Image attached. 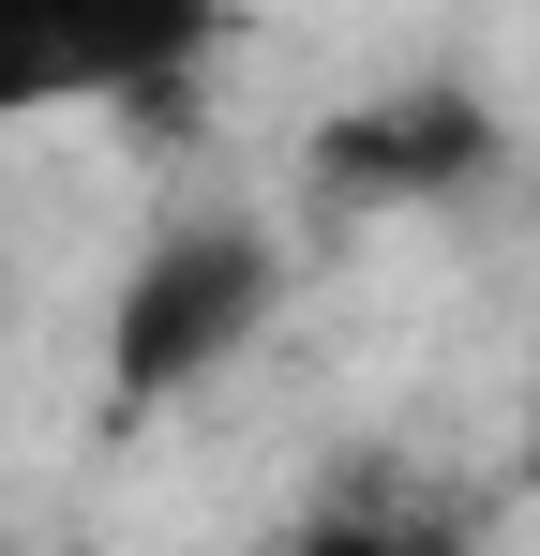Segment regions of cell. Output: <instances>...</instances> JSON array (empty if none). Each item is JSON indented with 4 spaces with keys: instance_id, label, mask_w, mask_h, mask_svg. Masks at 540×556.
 Here are the masks:
<instances>
[{
    "instance_id": "obj_1",
    "label": "cell",
    "mask_w": 540,
    "mask_h": 556,
    "mask_svg": "<svg viewBox=\"0 0 540 556\" xmlns=\"http://www.w3.org/2000/svg\"><path fill=\"white\" fill-rule=\"evenodd\" d=\"M270 301H285V241H270V226H241V211L151 226L136 271H120V301H105V391H120V406L210 391V376L270 331Z\"/></svg>"
},
{
    "instance_id": "obj_2",
    "label": "cell",
    "mask_w": 540,
    "mask_h": 556,
    "mask_svg": "<svg viewBox=\"0 0 540 556\" xmlns=\"http://www.w3.org/2000/svg\"><path fill=\"white\" fill-rule=\"evenodd\" d=\"M210 61V0H0V136L166 105Z\"/></svg>"
},
{
    "instance_id": "obj_3",
    "label": "cell",
    "mask_w": 540,
    "mask_h": 556,
    "mask_svg": "<svg viewBox=\"0 0 540 556\" xmlns=\"http://www.w3.org/2000/svg\"><path fill=\"white\" fill-rule=\"evenodd\" d=\"M496 166H511V136H496V105L465 76H390L316 136V195H360V211H450Z\"/></svg>"
}]
</instances>
